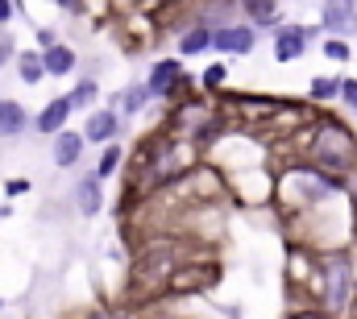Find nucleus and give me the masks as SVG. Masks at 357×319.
Here are the masks:
<instances>
[{"mask_svg": "<svg viewBox=\"0 0 357 319\" xmlns=\"http://www.w3.org/2000/svg\"><path fill=\"white\" fill-rule=\"evenodd\" d=\"M17 4H21V13H25V0H17Z\"/></svg>", "mask_w": 357, "mask_h": 319, "instance_id": "obj_30", "label": "nucleus"}, {"mask_svg": "<svg viewBox=\"0 0 357 319\" xmlns=\"http://www.w3.org/2000/svg\"><path fill=\"white\" fill-rule=\"evenodd\" d=\"M237 13H241V21H250V25H258V29H278L287 17H282V0H237Z\"/></svg>", "mask_w": 357, "mask_h": 319, "instance_id": "obj_14", "label": "nucleus"}, {"mask_svg": "<svg viewBox=\"0 0 357 319\" xmlns=\"http://www.w3.org/2000/svg\"><path fill=\"white\" fill-rule=\"evenodd\" d=\"M71 203H75V216H79V220H96V216L104 212V178H100L96 170L75 182Z\"/></svg>", "mask_w": 357, "mask_h": 319, "instance_id": "obj_8", "label": "nucleus"}, {"mask_svg": "<svg viewBox=\"0 0 357 319\" xmlns=\"http://www.w3.org/2000/svg\"><path fill=\"white\" fill-rule=\"evenodd\" d=\"M324 38V29H320V21L316 25H299V21H282L278 29H274V38H270V54H274V63H299L307 50H312V42H320Z\"/></svg>", "mask_w": 357, "mask_h": 319, "instance_id": "obj_4", "label": "nucleus"}, {"mask_svg": "<svg viewBox=\"0 0 357 319\" xmlns=\"http://www.w3.org/2000/svg\"><path fill=\"white\" fill-rule=\"evenodd\" d=\"M316 303L324 311H333L337 319H345L349 303L357 295V265L349 249H328L316 257Z\"/></svg>", "mask_w": 357, "mask_h": 319, "instance_id": "obj_2", "label": "nucleus"}, {"mask_svg": "<svg viewBox=\"0 0 357 319\" xmlns=\"http://www.w3.org/2000/svg\"><path fill=\"white\" fill-rule=\"evenodd\" d=\"M84 150H88V141H84V129H63L59 137H50V162H54L59 170H71V166H79V162H84Z\"/></svg>", "mask_w": 357, "mask_h": 319, "instance_id": "obj_13", "label": "nucleus"}, {"mask_svg": "<svg viewBox=\"0 0 357 319\" xmlns=\"http://www.w3.org/2000/svg\"><path fill=\"white\" fill-rule=\"evenodd\" d=\"M125 166V146L121 141H108V146H100V158H96V174L108 182V178H116V170Z\"/></svg>", "mask_w": 357, "mask_h": 319, "instance_id": "obj_18", "label": "nucleus"}, {"mask_svg": "<svg viewBox=\"0 0 357 319\" xmlns=\"http://www.w3.org/2000/svg\"><path fill=\"white\" fill-rule=\"evenodd\" d=\"M4 307H8V303H4V295H0V311H4Z\"/></svg>", "mask_w": 357, "mask_h": 319, "instance_id": "obj_29", "label": "nucleus"}, {"mask_svg": "<svg viewBox=\"0 0 357 319\" xmlns=\"http://www.w3.org/2000/svg\"><path fill=\"white\" fill-rule=\"evenodd\" d=\"M71 100H67V91L63 95H54V100H46L42 104V112L33 116V133H42V137H59L63 129H67V120H71Z\"/></svg>", "mask_w": 357, "mask_h": 319, "instance_id": "obj_11", "label": "nucleus"}, {"mask_svg": "<svg viewBox=\"0 0 357 319\" xmlns=\"http://www.w3.org/2000/svg\"><path fill=\"white\" fill-rule=\"evenodd\" d=\"M320 54H324L328 63L345 67V63L354 59V46H349V38H333V33H324V38H320Z\"/></svg>", "mask_w": 357, "mask_h": 319, "instance_id": "obj_20", "label": "nucleus"}, {"mask_svg": "<svg viewBox=\"0 0 357 319\" xmlns=\"http://www.w3.org/2000/svg\"><path fill=\"white\" fill-rule=\"evenodd\" d=\"M29 129H33L29 108H25L21 100H13V95H0V141H17V137H25Z\"/></svg>", "mask_w": 357, "mask_h": 319, "instance_id": "obj_12", "label": "nucleus"}, {"mask_svg": "<svg viewBox=\"0 0 357 319\" xmlns=\"http://www.w3.org/2000/svg\"><path fill=\"white\" fill-rule=\"evenodd\" d=\"M208 50H212V25L199 21V17H191V21L178 29L175 54L178 59H199V54H208Z\"/></svg>", "mask_w": 357, "mask_h": 319, "instance_id": "obj_9", "label": "nucleus"}, {"mask_svg": "<svg viewBox=\"0 0 357 319\" xmlns=\"http://www.w3.org/2000/svg\"><path fill=\"white\" fill-rule=\"evenodd\" d=\"M67 100H71L75 112H91V108L100 104V83H96V75H84V79L67 91Z\"/></svg>", "mask_w": 357, "mask_h": 319, "instance_id": "obj_17", "label": "nucleus"}, {"mask_svg": "<svg viewBox=\"0 0 357 319\" xmlns=\"http://www.w3.org/2000/svg\"><path fill=\"white\" fill-rule=\"evenodd\" d=\"M258 25H250V21H229V25H216L212 29V50L220 54V59H250L254 50H258Z\"/></svg>", "mask_w": 357, "mask_h": 319, "instance_id": "obj_5", "label": "nucleus"}, {"mask_svg": "<svg viewBox=\"0 0 357 319\" xmlns=\"http://www.w3.org/2000/svg\"><path fill=\"white\" fill-rule=\"evenodd\" d=\"M125 133V116L116 108H91L84 116V141L88 146H108Z\"/></svg>", "mask_w": 357, "mask_h": 319, "instance_id": "obj_7", "label": "nucleus"}, {"mask_svg": "<svg viewBox=\"0 0 357 319\" xmlns=\"http://www.w3.org/2000/svg\"><path fill=\"white\" fill-rule=\"evenodd\" d=\"M146 87H150V95L162 100V104H183V95H191L195 83H191V75L183 71V59H178V54H162V59L150 63Z\"/></svg>", "mask_w": 357, "mask_h": 319, "instance_id": "obj_3", "label": "nucleus"}, {"mask_svg": "<svg viewBox=\"0 0 357 319\" xmlns=\"http://www.w3.org/2000/svg\"><path fill=\"white\" fill-rule=\"evenodd\" d=\"M282 4H291V0H282Z\"/></svg>", "mask_w": 357, "mask_h": 319, "instance_id": "obj_32", "label": "nucleus"}, {"mask_svg": "<svg viewBox=\"0 0 357 319\" xmlns=\"http://www.w3.org/2000/svg\"><path fill=\"white\" fill-rule=\"evenodd\" d=\"M146 104H154V95H150L146 79H129L121 91H112V95H108V108H116L125 120L142 116V112H146Z\"/></svg>", "mask_w": 357, "mask_h": 319, "instance_id": "obj_10", "label": "nucleus"}, {"mask_svg": "<svg viewBox=\"0 0 357 319\" xmlns=\"http://www.w3.org/2000/svg\"><path fill=\"white\" fill-rule=\"evenodd\" d=\"M320 29L333 38H357V0H320Z\"/></svg>", "mask_w": 357, "mask_h": 319, "instance_id": "obj_6", "label": "nucleus"}, {"mask_svg": "<svg viewBox=\"0 0 357 319\" xmlns=\"http://www.w3.org/2000/svg\"><path fill=\"white\" fill-rule=\"evenodd\" d=\"M59 42V29H50V25H42L38 29V50H46V46H54Z\"/></svg>", "mask_w": 357, "mask_h": 319, "instance_id": "obj_26", "label": "nucleus"}, {"mask_svg": "<svg viewBox=\"0 0 357 319\" xmlns=\"http://www.w3.org/2000/svg\"><path fill=\"white\" fill-rule=\"evenodd\" d=\"M199 87L204 91H225L229 87V63H208L204 75H199Z\"/></svg>", "mask_w": 357, "mask_h": 319, "instance_id": "obj_21", "label": "nucleus"}, {"mask_svg": "<svg viewBox=\"0 0 357 319\" xmlns=\"http://www.w3.org/2000/svg\"><path fill=\"white\" fill-rule=\"evenodd\" d=\"M287 319H337V316H333V311H324L320 303H307V307H291Z\"/></svg>", "mask_w": 357, "mask_h": 319, "instance_id": "obj_22", "label": "nucleus"}, {"mask_svg": "<svg viewBox=\"0 0 357 319\" xmlns=\"http://www.w3.org/2000/svg\"><path fill=\"white\" fill-rule=\"evenodd\" d=\"M303 158L312 162V166H320V170H328V174H337V178H354V170H357V133L345 125V120L320 112L316 125L307 129Z\"/></svg>", "mask_w": 357, "mask_h": 319, "instance_id": "obj_1", "label": "nucleus"}, {"mask_svg": "<svg viewBox=\"0 0 357 319\" xmlns=\"http://www.w3.org/2000/svg\"><path fill=\"white\" fill-rule=\"evenodd\" d=\"M4 191H8V195H25V191H29V178H8Z\"/></svg>", "mask_w": 357, "mask_h": 319, "instance_id": "obj_27", "label": "nucleus"}, {"mask_svg": "<svg viewBox=\"0 0 357 319\" xmlns=\"http://www.w3.org/2000/svg\"><path fill=\"white\" fill-rule=\"evenodd\" d=\"M13 59H17V42H13L8 33H0V67H4V63H13Z\"/></svg>", "mask_w": 357, "mask_h": 319, "instance_id": "obj_25", "label": "nucleus"}, {"mask_svg": "<svg viewBox=\"0 0 357 319\" xmlns=\"http://www.w3.org/2000/svg\"><path fill=\"white\" fill-rule=\"evenodd\" d=\"M13 67H17V79L25 83V87H38V83L46 79V63H42V50L38 46L33 50H17Z\"/></svg>", "mask_w": 357, "mask_h": 319, "instance_id": "obj_16", "label": "nucleus"}, {"mask_svg": "<svg viewBox=\"0 0 357 319\" xmlns=\"http://www.w3.org/2000/svg\"><path fill=\"white\" fill-rule=\"evenodd\" d=\"M341 104L357 116V79L354 75H341Z\"/></svg>", "mask_w": 357, "mask_h": 319, "instance_id": "obj_23", "label": "nucleus"}, {"mask_svg": "<svg viewBox=\"0 0 357 319\" xmlns=\"http://www.w3.org/2000/svg\"><path fill=\"white\" fill-rule=\"evenodd\" d=\"M17 17H25V13H21V4H17V0H0V29H8Z\"/></svg>", "mask_w": 357, "mask_h": 319, "instance_id": "obj_24", "label": "nucleus"}, {"mask_svg": "<svg viewBox=\"0 0 357 319\" xmlns=\"http://www.w3.org/2000/svg\"><path fill=\"white\" fill-rule=\"evenodd\" d=\"M42 63H46V79H63V75H75L79 71V50L71 42H54L42 50Z\"/></svg>", "mask_w": 357, "mask_h": 319, "instance_id": "obj_15", "label": "nucleus"}, {"mask_svg": "<svg viewBox=\"0 0 357 319\" xmlns=\"http://www.w3.org/2000/svg\"><path fill=\"white\" fill-rule=\"evenodd\" d=\"M158 4H175V0H158Z\"/></svg>", "mask_w": 357, "mask_h": 319, "instance_id": "obj_31", "label": "nucleus"}, {"mask_svg": "<svg viewBox=\"0 0 357 319\" xmlns=\"http://www.w3.org/2000/svg\"><path fill=\"white\" fill-rule=\"evenodd\" d=\"M84 319H129V316H121V311H108V307H100V311H88Z\"/></svg>", "mask_w": 357, "mask_h": 319, "instance_id": "obj_28", "label": "nucleus"}, {"mask_svg": "<svg viewBox=\"0 0 357 319\" xmlns=\"http://www.w3.org/2000/svg\"><path fill=\"white\" fill-rule=\"evenodd\" d=\"M307 100H312V104H333V100H341V75H316V79L307 83Z\"/></svg>", "mask_w": 357, "mask_h": 319, "instance_id": "obj_19", "label": "nucleus"}]
</instances>
